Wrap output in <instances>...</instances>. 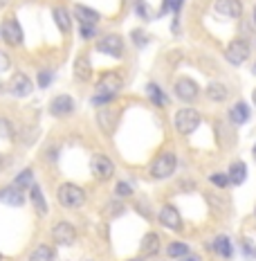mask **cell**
<instances>
[{
  "label": "cell",
  "mask_w": 256,
  "mask_h": 261,
  "mask_svg": "<svg viewBox=\"0 0 256 261\" xmlns=\"http://www.w3.org/2000/svg\"><path fill=\"white\" fill-rule=\"evenodd\" d=\"M56 198L63 207L79 210L81 205L86 203V192L81 187H77V185H72V182H63L56 192Z\"/></svg>",
  "instance_id": "1"
},
{
  "label": "cell",
  "mask_w": 256,
  "mask_h": 261,
  "mask_svg": "<svg viewBox=\"0 0 256 261\" xmlns=\"http://www.w3.org/2000/svg\"><path fill=\"white\" fill-rule=\"evenodd\" d=\"M124 81H122V74L110 70V72H103L99 81H97V95H106V97H112L115 99L117 92L122 90Z\"/></svg>",
  "instance_id": "2"
},
{
  "label": "cell",
  "mask_w": 256,
  "mask_h": 261,
  "mask_svg": "<svg viewBox=\"0 0 256 261\" xmlns=\"http://www.w3.org/2000/svg\"><path fill=\"white\" fill-rule=\"evenodd\" d=\"M176 165H178L176 155L173 153H162V155H157L155 160L151 162L149 171H151V176L153 178H157V180H164V178H168L173 171H176Z\"/></svg>",
  "instance_id": "3"
},
{
  "label": "cell",
  "mask_w": 256,
  "mask_h": 261,
  "mask_svg": "<svg viewBox=\"0 0 256 261\" xmlns=\"http://www.w3.org/2000/svg\"><path fill=\"white\" fill-rule=\"evenodd\" d=\"M198 126H200V113L195 108H182V111L176 113V128L182 135L193 133Z\"/></svg>",
  "instance_id": "4"
},
{
  "label": "cell",
  "mask_w": 256,
  "mask_h": 261,
  "mask_svg": "<svg viewBox=\"0 0 256 261\" xmlns=\"http://www.w3.org/2000/svg\"><path fill=\"white\" fill-rule=\"evenodd\" d=\"M225 59L232 65H241L249 59V43L245 39H234L225 50Z\"/></svg>",
  "instance_id": "5"
},
{
  "label": "cell",
  "mask_w": 256,
  "mask_h": 261,
  "mask_svg": "<svg viewBox=\"0 0 256 261\" xmlns=\"http://www.w3.org/2000/svg\"><path fill=\"white\" fill-rule=\"evenodd\" d=\"M90 171L92 176L97 178V180H108V178H112V173H115V162L110 160L108 155H95L90 162Z\"/></svg>",
  "instance_id": "6"
},
{
  "label": "cell",
  "mask_w": 256,
  "mask_h": 261,
  "mask_svg": "<svg viewBox=\"0 0 256 261\" xmlns=\"http://www.w3.org/2000/svg\"><path fill=\"white\" fill-rule=\"evenodd\" d=\"M97 50L119 59L124 54V41H122V36H117V34H108V36H103V39L97 43Z\"/></svg>",
  "instance_id": "7"
},
{
  "label": "cell",
  "mask_w": 256,
  "mask_h": 261,
  "mask_svg": "<svg viewBox=\"0 0 256 261\" xmlns=\"http://www.w3.org/2000/svg\"><path fill=\"white\" fill-rule=\"evenodd\" d=\"M52 239L56 243H61V246H72V243L77 241V230H74L70 223L61 221L52 227Z\"/></svg>",
  "instance_id": "8"
},
{
  "label": "cell",
  "mask_w": 256,
  "mask_h": 261,
  "mask_svg": "<svg viewBox=\"0 0 256 261\" xmlns=\"http://www.w3.org/2000/svg\"><path fill=\"white\" fill-rule=\"evenodd\" d=\"M50 113L54 117H68L70 113H74V99L70 95H56L50 101Z\"/></svg>",
  "instance_id": "9"
},
{
  "label": "cell",
  "mask_w": 256,
  "mask_h": 261,
  "mask_svg": "<svg viewBox=\"0 0 256 261\" xmlns=\"http://www.w3.org/2000/svg\"><path fill=\"white\" fill-rule=\"evenodd\" d=\"M0 34H3L5 43H9V45H20L23 43V30H20L18 20H14V18L5 20L3 27H0Z\"/></svg>",
  "instance_id": "10"
},
{
  "label": "cell",
  "mask_w": 256,
  "mask_h": 261,
  "mask_svg": "<svg viewBox=\"0 0 256 261\" xmlns=\"http://www.w3.org/2000/svg\"><path fill=\"white\" fill-rule=\"evenodd\" d=\"M32 81H30V77L27 74H23V72H16L14 77H12V81L7 84V90L12 92L14 97H27L32 92Z\"/></svg>",
  "instance_id": "11"
},
{
  "label": "cell",
  "mask_w": 256,
  "mask_h": 261,
  "mask_svg": "<svg viewBox=\"0 0 256 261\" xmlns=\"http://www.w3.org/2000/svg\"><path fill=\"white\" fill-rule=\"evenodd\" d=\"M176 95L182 101H195V97L200 95V88H198V84H195L193 79L184 77V79H180L176 84Z\"/></svg>",
  "instance_id": "12"
},
{
  "label": "cell",
  "mask_w": 256,
  "mask_h": 261,
  "mask_svg": "<svg viewBox=\"0 0 256 261\" xmlns=\"http://www.w3.org/2000/svg\"><path fill=\"white\" fill-rule=\"evenodd\" d=\"M160 223L166 230H180L182 227V219H180V212L173 205H164L160 210Z\"/></svg>",
  "instance_id": "13"
},
{
  "label": "cell",
  "mask_w": 256,
  "mask_h": 261,
  "mask_svg": "<svg viewBox=\"0 0 256 261\" xmlns=\"http://www.w3.org/2000/svg\"><path fill=\"white\" fill-rule=\"evenodd\" d=\"M216 12L227 18H238L243 14V5L241 0H216Z\"/></svg>",
  "instance_id": "14"
},
{
  "label": "cell",
  "mask_w": 256,
  "mask_h": 261,
  "mask_svg": "<svg viewBox=\"0 0 256 261\" xmlns=\"http://www.w3.org/2000/svg\"><path fill=\"white\" fill-rule=\"evenodd\" d=\"M0 203L9 205V207H20L25 203V196L16 187H5V189H0Z\"/></svg>",
  "instance_id": "15"
},
{
  "label": "cell",
  "mask_w": 256,
  "mask_h": 261,
  "mask_svg": "<svg viewBox=\"0 0 256 261\" xmlns=\"http://www.w3.org/2000/svg\"><path fill=\"white\" fill-rule=\"evenodd\" d=\"M117 119H119V113L110 111V108H103L99 115H97V122H99V126L106 130V133H112V130H115Z\"/></svg>",
  "instance_id": "16"
},
{
  "label": "cell",
  "mask_w": 256,
  "mask_h": 261,
  "mask_svg": "<svg viewBox=\"0 0 256 261\" xmlns=\"http://www.w3.org/2000/svg\"><path fill=\"white\" fill-rule=\"evenodd\" d=\"M160 252V237L155 232H149L144 239H141V254L144 257H155Z\"/></svg>",
  "instance_id": "17"
},
{
  "label": "cell",
  "mask_w": 256,
  "mask_h": 261,
  "mask_svg": "<svg viewBox=\"0 0 256 261\" xmlns=\"http://www.w3.org/2000/svg\"><path fill=\"white\" fill-rule=\"evenodd\" d=\"M74 74H77V79H81V81H88L92 77V65L86 54H79L77 61H74Z\"/></svg>",
  "instance_id": "18"
},
{
  "label": "cell",
  "mask_w": 256,
  "mask_h": 261,
  "mask_svg": "<svg viewBox=\"0 0 256 261\" xmlns=\"http://www.w3.org/2000/svg\"><path fill=\"white\" fill-rule=\"evenodd\" d=\"M74 16L81 20V25H95V23H99V14H97L95 9L86 7V5H77V7H74Z\"/></svg>",
  "instance_id": "19"
},
{
  "label": "cell",
  "mask_w": 256,
  "mask_h": 261,
  "mask_svg": "<svg viewBox=\"0 0 256 261\" xmlns=\"http://www.w3.org/2000/svg\"><path fill=\"white\" fill-rule=\"evenodd\" d=\"M230 117H232V122L234 124H245L249 119V106L245 104V101H238V104H234V108L230 111Z\"/></svg>",
  "instance_id": "20"
},
{
  "label": "cell",
  "mask_w": 256,
  "mask_h": 261,
  "mask_svg": "<svg viewBox=\"0 0 256 261\" xmlns=\"http://www.w3.org/2000/svg\"><path fill=\"white\" fill-rule=\"evenodd\" d=\"M227 176H230L232 185H241L245 178H247V167H245L243 162H234V165L230 167V173H227Z\"/></svg>",
  "instance_id": "21"
},
{
  "label": "cell",
  "mask_w": 256,
  "mask_h": 261,
  "mask_svg": "<svg viewBox=\"0 0 256 261\" xmlns=\"http://www.w3.org/2000/svg\"><path fill=\"white\" fill-rule=\"evenodd\" d=\"M207 97H209L211 101H225L227 99V88L222 84H218V81H214V84L207 86Z\"/></svg>",
  "instance_id": "22"
},
{
  "label": "cell",
  "mask_w": 256,
  "mask_h": 261,
  "mask_svg": "<svg viewBox=\"0 0 256 261\" xmlns=\"http://www.w3.org/2000/svg\"><path fill=\"white\" fill-rule=\"evenodd\" d=\"M54 20H56L61 32H70V27H72V23H70V12L63 7H54Z\"/></svg>",
  "instance_id": "23"
},
{
  "label": "cell",
  "mask_w": 256,
  "mask_h": 261,
  "mask_svg": "<svg viewBox=\"0 0 256 261\" xmlns=\"http://www.w3.org/2000/svg\"><path fill=\"white\" fill-rule=\"evenodd\" d=\"M146 92H149V99L153 101L155 106H166V104H168V99L164 97V92H162L160 86L149 84V86H146Z\"/></svg>",
  "instance_id": "24"
},
{
  "label": "cell",
  "mask_w": 256,
  "mask_h": 261,
  "mask_svg": "<svg viewBox=\"0 0 256 261\" xmlns=\"http://www.w3.org/2000/svg\"><path fill=\"white\" fill-rule=\"evenodd\" d=\"M32 185H34V171H32V169L20 171L18 176L14 178V187H16V189H20V192H23L25 187H32Z\"/></svg>",
  "instance_id": "25"
},
{
  "label": "cell",
  "mask_w": 256,
  "mask_h": 261,
  "mask_svg": "<svg viewBox=\"0 0 256 261\" xmlns=\"http://www.w3.org/2000/svg\"><path fill=\"white\" fill-rule=\"evenodd\" d=\"M32 203H34V207H36V212H39L41 216L47 214V205H45V198H43L39 185H32Z\"/></svg>",
  "instance_id": "26"
},
{
  "label": "cell",
  "mask_w": 256,
  "mask_h": 261,
  "mask_svg": "<svg viewBox=\"0 0 256 261\" xmlns=\"http://www.w3.org/2000/svg\"><path fill=\"white\" fill-rule=\"evenodd\" d=\"M214 248H216V252L220 254V257H225V259L232 257V243H230V239L227 237H216Z\"/></svg>",
  "instance_id": "27"
},
{
  "label": "cell",
  "mask_w": 256,
  "mask_h": 261,
  "mask_svg": "<svg viewBox=\"0 0 256 261\" xmlns=\"http://www.w3.org/2000/svg\"><path fill=\"white\" fill-rule=\"evenodd\" d=\"M52 259H54V250L50 246H39L30 254V261H52Z\"/></svg>",
  "instance_id": "28"
},
{
  "label": "cell",
  "mask_w": 256,
  "mask_h": 261,
  "mask_svg": "<svg viewBox=\"0 0 256 261\" xmlns=\"http://www.w3.org/2000/svg\"><path fill=\"white\" fill-rule=\"evenodd\" d=\"M189 252V248H187V243H171V246L166 248V254L168 257H173V259H180V257H184V254Z\"/></svg>",
  "instance_id": "29"
},
{
  "label": "cell",
  "mask_w": 256,
  "mask_h": 261,
  "mask_svg": "<svg viewBox=\"0 0 256 261\" xmlns=\"http://www.w3.org/2000/svg\"><path fill=\"white\" fill-rule=\"evenodd\" d=\"M211 182L216 185V187H230V176H227V173H214V176H211Z\"/></svg>",
  "instance_id": "30"
},
{
  "label": "cell",
  "mask_w": 256,
  "mask_h": 261,
  "mask_svg": "<svg viewBox=\"0 0 256 261\" xmlns=\"http://www.w3.org/2000/svg\"><path fill=\"white\" fill-rule=\"evenodd\" d=\"M180 7H182V0H164V7H162V12L160 14H164V12H180Z\"/></svg>",
  "instance_id": "31"
},
{
  "label": "cell",
  "mask_w": 256,
  "mask_h": 261,
  "mask_svg": "<svg viewBox=\"0 0 256 261\" xmlns=\"http://www.w3.org/2000/svg\"><path fill=\"white\" fill-rule=\"evenodd\" d=\"M133 39H135V45L144 47V45H146V41H149V36H146L141 30H135V32H133Z\"/></svg>",
  "instance_id": "32"
},
{
  "label": "cell",
  "mask_w": 256,
  "mask_h": 261,
  "mask_svg": "<svg viewBox=\"0 0 256 261\" xmlns=\"http://www.w3.org/2000/svg\"><path fill=\"white\" fill-rule=\"evenodd\" d=\"M0 138H12V124L7 119H0Z\"/></svg>",
  "instance_id": "33"
},
{
  "label": "cell",
  "mask_w": 256,
  "mask_h": 261,
  "mask_svg": "<svg viewBox=\"0 0 256 261\" xmlns=\"http://www.w3.org/2000/svg\"><path fill=\"white\" fill-rule=\"evenodd\" d=\"M115 192H117V196H130L133 194V187H130L128 182H117Z\"/></svg>",
  "instance_id": "34"
},
{
  "label": "cell",
  "mask_w": 256,
  "mask_h": 261,
  "mask_svg": "<svg viewBox=\"0 0 256 261\" xmlns=\"http://www.w3.org/2000/svg\"><path fill=\"white\" fill-rule=\"evenodd\" d=\"M9 65H12V59H9V54L0 50V72H5V70H9Z\"/></svg>",
  "instance_id": "35"
},
{
  "label": "cell",
  "mask_w": 256,
  "mask_h": 261,
  "mask_svg": "<svg viewBox=\"0 0 256 261\" xmlns=\"http://www.w3.org/2000/svg\"><path fill=\"white\" fill-rule=\"evenodd\" d=\"M52 84V74L50 72H39V86L41 88H47Z\"/></svg>",
  "instance_id": "36"
},
{
  "label": "cell",
  "mask_w": 256,
  "mask_h": 261,
  "mask_svg": "<svg viewBox=\"0 0 256 261\" xmlns=\"http://www.w3.org/2000/svg\"><path fill=\"white\" fill-rule=\"evenodd\" d=\"M81 36L83 39H92L95 36V25H81Z\"/></svg>",
  "instance_id": "37"
},
{
  "label": "cell",
  "mask_w": 256,
  "mask_h": 261,
  "mask_svg": "<svg viewBox=\"0 0 256 261\" xmlns=\"http://www.w3.org/2000/svg\"><path fill=\"white\" fill-rule=\"evenodd\" d=\"M178 261H203V257H198V254H191V252H187L184 257H180Z\"/></svg>",
  "instance_id": "38"
},
{
  "label": "cell",
  "mask_w": 256,
  "mask_h": 261,
  "mask_svg": "<svg viewBox=\"0 0 256 261\" xmlns=\"http://www.w3.org/2000/svg\"><path fill=\"white\" fill-rule=\"evenodd\" d=\"M254 25H256V5H254Z\"/></svg>",
  "instance_id": "39"
},
{
  "label": "cell",
  "mask_w": 256,
  "mask_h": 261,
  "mask_svg": "<svg viewBox=\"0 0 256 261\" xmlns=\"http://www.w3.org/2000/svg\"><path fill=\"white\" fill-rule=\"evenodd\" d=\"M0 169H3V155H0Z\"/></svg>",
  "instance_id": "40"
},
{
  "label": "cell",
  "mask_w": 256,
  "mask_h": 261,
  "mask_svg": "<svg viewBox=\"0 0 256 261\" xmlns=\"http://www.w3.org/2000/svg\"><path fill=\"white\" fill-rule=\"evenodd\" d=\"M5 3H7V0H0V7H3V5H5Z\"/></svg>",
  "instance_id": "41"
},
{
  "label": "cell",
  "mask_w": 256,
  "mask_h": 261,
  "mask_svg": "<svg viewBox=\"0 0 256 261\" xmlns=\"http://www.w3.org/2000/svg\"><path fill=\"white\" fill-rule=\"evenodd\" d=\"M3 90H5V86H3V84H0V92H3Z\"/></svg>",
  "instance_id": "42"
},
{
  "label": "cell",
  "mask_w": 256,
  "mask_h": 261,
  "mask_svg": "<svg viewBox=\"0 0 256 261\" xmlns=\"http://www.w3.org/2000/svg\"><path fill=\"white\" fill-rule=\"evenodd\" d=\"M254 104H256V90H254Z\"/></svg>",
  "instance_id": "43"
},
{
  "label": "cell",
  "mask_w": 256,
  "mask_h": 261,
  "mask_svg": "<svg viewBox=\"0 0 256 261\" xmlns=\"http://www.w3.org/2000/svg\"><path fill=\"white\" fill-rule=\"evenodd\" d=\"M254 158H256V146H254Z\"/></svg>",
  "instance_id": "44"
},
{
  "label": "cell",
  "mask_w": 256,
  "mask_h": 261,
  "mask_svg": "<svg viewBox=\"0 0 256 261\" xmlns=\"http://www.w3.org/2000/svg\"><path fill=\"white\" fill-rule=\"evenodd\" d=\"M130 261H141V259H130Z\"/></svg>",
  "instance_id": "45"
},
{
  "label": "cell",
  "mask_w": 256,
  "mask_h": 261,
  "mask_svg": "<svg viewBox=\"0 0 256 261\" xmlns=\"http://www.w3.org/2000/svg\"><path fill=\"white\" fill-rule=\"evenodd\" d=\"M254 72H256V65H254Z\"/></svg>",
  "instance_id": "46"
},
{
  "label": "cell",
  "mask_w": 256,
  "mask_h": 261,
  "mask_svg": "<svg viewBox=\"0 0 256 261\" xmlns=\"http://www.w3.org/2000/svg\"><path fill=\"white\" fill-rule=\"evenodd\" d=\"M0 259H3V254H0Z\"/></svg>",
  "instance_id": "47"
}]
</instances>
